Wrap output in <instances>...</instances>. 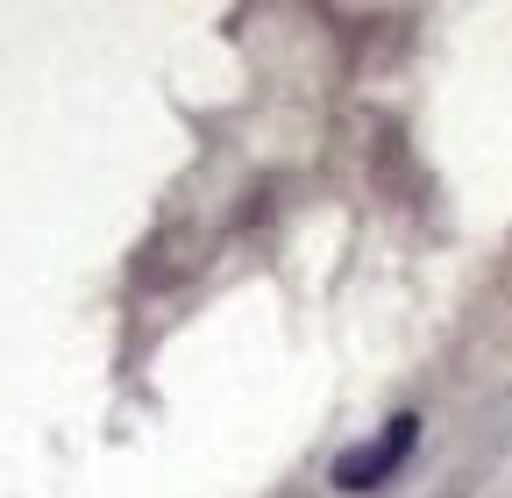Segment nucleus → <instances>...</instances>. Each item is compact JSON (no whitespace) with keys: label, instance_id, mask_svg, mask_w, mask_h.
Masks as SVG:
<instances>
[{"label":"nucleus","instance_id":"nucleus-1","mask_svg":"<svg viewBox=\"0 0 512 498\" xmlns=\"http://www.w3.org/2000/svg\"><path fill=\"white\" fill-rule=\"evenodd\" d=\"M413 442H420V420L399 413L384 434H370V442H356V449L335 456V484H342V491H377L384 477H392V470L413 456Z\"/></svg>","mask_w":512,"mask_h":498}]
</instances>
